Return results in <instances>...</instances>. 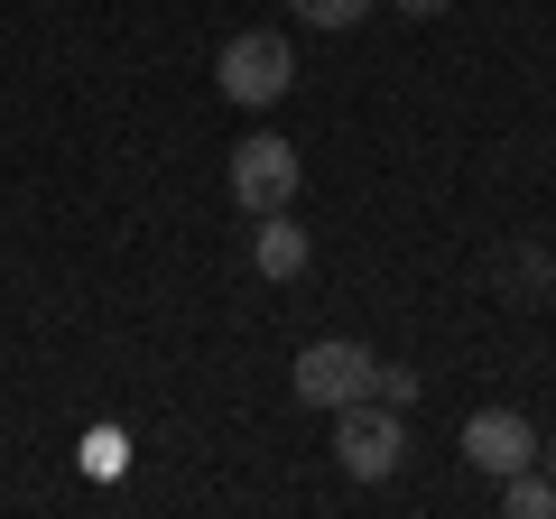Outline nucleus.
<instances>
[{
	"label": "nucleus",
	"instance_id": "obj_9",
	"mask_svg": "<svg viewBox=\"0 0 556 519\" xmlns=\"http://www.w3.org/2000/svg\"><path fill=\"white\" fill-rule=\"evenodd\" d=\"M121 455H130L121 436H84V473H121Z\"/></svg>",
	"mask_w": 556,
	"mask_h": 519
},
{
	"label": "nucleus",
	"instance_id": "obj_2",
	"mask_svg": "<svg viewBox=\"0 0 556 519\" xmlns=\"http://www.w3.org/2000/svg\"><path fill=\"white\" fill-rule=\"evenodd\" d=\"M334 455H343V473H353V482H390L399 455H408V427H399V408H390V400H353V408H334Z\"/></svg>",
	"mask_w": 556,
	"mask_h": 519
},
{
	"label": "nucleus",
	"instance_id": "obj_11",
	"mask_svg": "<svg viewBox=\"0 0 556 519\" xmlns=\"http://www.w3.org/2000/svg\"><path fill=\"white\" fill-rule=\"evenodd\" d=\"M390 10H399V20H437L445 0H390Z\"/></svg>",
	"mask_w": 556,
	"mask_h": 519
},
{
	"label": "nucleus",
	"instance_id": "obj_7",
	"mask_svg": "<svg viewBox=\"0 0 556 519\" xmlns=\"http://www.w3.org/2000/svg\"><path fill=\"white\" fill-rule=\"evenodd\" d=\"M501 482H510V492H501V510H510V519H547V510H556V482L529 473V464H519V473H501Z\"/></svg>",
	"mask_w": 556,
	"mask_h": 519
},
{
	"label": "nucleus",
	"instance_id": "obj_1",
	"mask_svg": "<svg viewBox=\"0 0 556 519\" xmlns=\"http://www.w3.org/2000/svg\"><path fill=\"white\" fill-rule=\"evenodd\" d=\"M214 84H223V102H278L288 84H298V56H288V38L278 28H241V38H223V56H214Z\"/></svg>",
	"mask_w": 556,
	"mask_h": 519
},
{
	"label": "nucleus",
	"instance_id": "obj_10",
	"mask_svg": "<svg viewBox=\"0 0 556 519\" xmlns=\"http://www.w3.org/2000/svg\"><path fill=\"white\" fill-rule=\"evenodd\" d=\"M371 400H390V408H408V400H417V371H380V380H371Z\"/></svg>",
	"mask_w": 556,
	"mask_h": 519
},
{
	"label": "nucleus",
	"instance_id": "obj_4",
	"mask_svg": "<svg viewBox=\"0 0 556 519\" xmlns=\"http://www.w3.org/2000/svg\"><path fill=\"white\" fill-rule=\"evenodd\" d=\"M298 149L278 140V130H260V140L232 149V204L241 214H288V195H298Z\"/></svg>",
	"mask_w": 556,
	"mask_h": 519
},
{
	"label": "nucleus",
	"instance_id": "obj_12",
	"mask_svg": "<svg viewBox=\"0 0 556 519\" xmlns=\"http://www.w3.org/2000/svg\"><path fill=\"white\" fill-rule=\"evenodd\" d=\"M547 464H556V436H547Z\"/></svg>",
	"mask_w": 556,
	"mask_h": 519
},
{
	"label": "nucleus",
	"instance_id": "obj_5",
	"mask_svg": "<svg viewBox=\"0 0 556 519\" xmlns=\"http://www.w3.org/2000/svg\"><path fill=\"white\" fill-rule=\"evenodd\" d=\"M464 464L519 473V464H538V427L519 418V408H473V418H464Z\"/></svg>",
	"mask_w": 556,
	"mask_h": 519
},
{
	"label": "nucleus",
	"instance_id": "obj_3",
	"mask_svg": "<svg viewBox=\"0 0 556 519\" xmlns=\"http://www.w3.org/2000/svg\"><path fill=\"white\" fill-rule=\"evenodd\" d=\"M298 400L306 408H325V418H334V408H353V400H371V380H380V362H371V343H306L298 353Z\"/></svg>",
	"mask_w": 556,
	"mask_h": 519
},
{
	"label": "nucleus",
	"instance_id": "obj_6",
	"mask_svg": "<svg viewBox=\"0 0 556 519\" xmlns=\"http://www.w3.org/2000/svg\"><path fill=\"white\" fill-rule=\"evenodd\" d=\"M251 260H260V279H298V269H306V232H298L288 214H260Z\"/></svg>",
	"mask_w": 556,
	"mask_h": 519
},
{
	"label": "nucleus",
	"instance_id": "obj_8",
	"mask_svg": "<svg viewBox=\"0 0 556 519\" xmlns=\"http://www.w3.org/2000/svg\"><path fill=\"white\" fill-rule=\"evenodd\" d=\"M306 28H353V20H371V0H288Z\"/></svg>",
	"mask_w": 556,
	"mask_h": 519
}]
</instances>
